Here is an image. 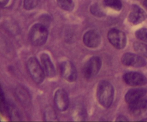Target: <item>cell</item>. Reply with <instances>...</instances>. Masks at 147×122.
I'll return each mask as SVG.
<instances>
[{
    "mask_svg": "<svg viewBox=\"0 0 147 122\" xmlns=\"http://www.w3.org/2000/svg\"><path fill=\"white\" fill-rule=\"evenodd\" d=\"M123 65L134 67H142L146 66L147 62L141 56L131 53H126L121 57Z\"/></svg>",
    "mask_w": 147,
    "mask_h": 122,
    "instance_id": "7",
    "label": "cell"
},
{
    "mask_svg": "<svg viewBox=\"0 0 147 122\" xmlns=\"http://www.w3.org/2000/svg\"><path fill=\"white\" fill-rule=\"evenodd\" d=\"M129 111L134 116L142 115L147 111V99L142 98L129 104Z\"/></svg>",
    "mask_w": 147,
    "mask_h": 122,
    "instance_id": "13",
    "label": "cell"
},
{
    "mask_svg": "<svg viewBox=\"0 0 147 122\" xmlns=\"http://www.w3.org/2000/svg\"><path fill=\"white\" fill-rule=\"evenodd\" d=\"M28 72L34 82L41 84L44 80L45 74L38 60L35 57L29 58L27 62Z\"/></svg>",
    "mask_w": 147,
    "mask_h": 122,
    "instance_id": "3",
    "label": "cell"
},
{
    "mask_svg": "<svg viewBox=\"0 0 147 122\" xmlns=\"http://www.w3.org/2000/svg\"><path fill=\"white\" fill-rule=\"evenodd\" d=\"M144 5L145 7V8L147 9V0H145L144 2Z\"/></svg>",
    "mask_w": 147,
    "mask_h": 122,
    "instance_id": "28",
    "label": "cell"
},
{
    "mask_svg": "<svg viewBox=\"0 0 147 122\" xmlns=\"http://www.w3.org/2000/svg\"><path fill=\"white\" fill-rule=\"evenodd\" d=\"M45 119L46 121H55L57 117L55 112L51 108H49L45 113Z\"/></svg>",
    "mask_w": 147,
    "mask_h": 122,
    "instance_id": "23",
    "label": "cell"
},
{
    "mask_svg": "<svg viewBox=\"0 0 147 122\" xmlns=\"http://www.w3.org/2000/svg\"><path fill=\"white\" fill-rule=\"evenodd\" d=\"M147 93V89L143 88H131L125 94V100L127 104H130L142 98Z\"/></svg>",
    "mask_w": 147,
    "mask_h": 122,
    "instance_id": "12",
    "label": "cell"
},
{
    "mask_svg": "<svg viewBox=\"0 0 147 122\" xmlns=\"http://www.w3.org/2000/svg\"><path fill=\"white\" fill-rule=\"evenodd\" d=\"M102 65L101 59L98 56H94L86 62L83 68L82 73L86 79L92 78L99 72Z\"/></svg>",
    "mask_w": 147,
    "mask_h": 122,
    "instance_id": "4",
    "label": "cell"
},
{
    "mask_svg": "<svg viewBox=\"0 0 147 122\" xmlns=\"http://www.w3.org/2000/svg\"><path fill=\"white\" fill-rule=\"evenodd\" d=\"M41 61L46 75L51 78L55 76V68L49 55L45 53L42 54L41 56Z\"/></svg>",
    "mask_w": 147,
    "mask_h": 122,
    "instance_id": "14",
    "label": "cell"
},
{
    "mask_svg": "<svg viewBox=\"0 0 147 122\" xmlns=\"http://www.w3.org/2000/svg\"><path fill=\"white\" fill-rule=\"evenodd\" d=\"M48 31L45 26L42 24H36L31 28L29 33L30 41L35 46H42L48 39Z\"/></svg>",
    "mask_w": 147,
    "mask_h": 122,
    "instance_id": "2",
    "label": "cell"
},
{
    "mask_svg": "<svg viewBox=\"0 0 147 122\" xmlns=\"http://www.w3.org/2000/svg\"><path fill=\"white\" fill-rule=\"evenodd\" d=\"M17 95L20 102L24 104H27L30 101V96L28 92L24 88L20 87L17 88Z\"/></svg>",
    "mask_w": 147,
    "mask_h": 122,
    "instance_id": "15",
    "label": "cell"
},
{
    "mask_svg": "<svg viewBox=\"0 0 147 122\" xmlns=\"http://www.w3.org/2000/svg\"><path fill=\"white\" fill-rule=\"evenodd\" d=\"M54 102L59 111L61 112L66 111L69 104V99L67 92L62 89L57 90L54 96Z\"/></svg>",
    "mask_w": 147,
    "mask_h": 122,
    "instance_id": "9",
    "label": "cell"
},
{
    "mask_svg": "<svg viewBox=\"0 0 147 122\" xmlns=\"http://www.w3.org/2000/svg\"><path fill=\"white\" fill-rule=\"evenodd\" d=\"M86 116V113L85 110L80 107H78L76 108L73 114L75 120L76 121L85 120Z\"/></svg>",
    "mask_w": 147,
    "mask_h": 122,
    "instance_id": "20",
    "label": "cell"
},
{
    "mask_svg": "<svg viewBox=\"0 0 147 122\" xmlns=\"http://www.w3.org/2000/svg\"><path fill=\"white\" fill-rule=\"evenodd\" d=\"M116 121H129L127 118L123 115H119L116 119Z\"/></svg>",
    "mask_w": 147,
    "mask_h": 122,
    "instance_id": "26",
    "label": "cell"
},
{
    "mask_svg": "<svg viewBox=\"0 0 147 122\" xmlns=\"http://www.w3.org/2000/svg\"><path fill=\"white\" fill-rule=\"evenodd\" d=\"M141 121H147V117L143 119H142L141 120Z\"/></svg>",
    "mask_w": 147,
    "mask_h": 122,
    "instance_id": "29",
    "label": "cell"
},
{
    "mask_svg": "<svg viewBox=\"0 0 147 122\" xmlns=\"http://www.w3.org/2000/svg\"><path fill=\"white\" fill-rule=\"evenodd\" d=\"M9 0H0L1 2V6H5L7 5L8 2H9Z\"/></svg>",
    "mask_w": 147,
    "mask_h": 122,
    "instance_id": "27",
    "label": "cell"
},
{
    "mask_svg": "<svg viewBox=\"0 0 147 122\" xmlns=\"http://www.w3.org/2000/svg\"><path fill=\"white\" fill-rule=\"evenodd\" d=\"M135 51L141 56L147 58V44L141 42H136L133 44Z\"/></svg>",
    "mask_w": 147,
    "mask_h": 122,
    "instance_id": "17",
    "label": "cell"
},
{
    "mask_svg": "<svg viewBox=\"0 0 147 122\" xmlns=\"http://www.w3.org/2000/svg\"><path fill=\"white\" fill-rule=\"evenodd\" d=\"M60 70L62 77L67 81L72 82L77 79V73L76 68L69 61H65L60 65Z\"/></svg>",
    "mask_w": 147,
    "mask_h": 122,
    "instance_id": "8",
    "label": "cell"
},
{
    "mask_svg": "<svg viewBox=\"0 0 147 122\" xmlns=\"http://www.w3.org/2000/svg\"><path fill=\"white\" fill-rule=\"evenodd\" d=\"M107 37L111 44L117 49H123L126 46V35L120 30L112 29L108 32Z\"/></svg>",
    "mask_w": 147,
    "mask_h": 122,
    "instance_id": "5",
    "label": "cell"
},
{
    "mask_svg": "<svg viewBox=\"0 0 147 122\" xmlns=\"http://www.w3.org/2000/svg\"><path fill=\"white\" fill-rule=\"evenodd\" d=\"M136 37L143 42L147 43V29L142 28L137 30L135 33Z\"/></svg>",
    "mask_w": 147,
    "mask_h": 122,
    "instance_id": "21",
    "label": "cell"
},
{
    "mask_svg": "<svg viewBox=\"0 0 147 122\" xmlns=\"http://www.w3.org/2000/svg\"><path fill=\"white\" fill-rule=\"evenodd\" d=\"M114 93V87L111 82L101 81L97 87V96L99 103L105 108H109L113 102Z\"/></svg>",
    "mask_w": 147,
    "mask_h": 122,
    "instance_id": "1",
    "label": "cell"
},
{
    "mask_svg": "<svg viewBox=\"0 0 147 122\" xmlns=\"http://www.w3.org/2000/svg\"><path fill=\"white\" fill-rule=\"evenodd\" d=\"M41 0H24V7L27 10H30L36 7Z\"/></svg>",
    "mask_w": 147,
    "mask_h": 122,
    "instance_id": "22",
    "label": "cell"
},
{
    "mask_svg": "<svg viewBox=\"0 0 147 122\" xmlns=\"http://www.w3.org/2000/svg\"><path fill=\"white\" fill-rule=\"evenodd\" d=\"M1 111L7 112V103L5 97V94H4V92L2 90V88H1Z\"/></svg>",
    "mask_w": 147,
    "mask_h": 122,
    "instance_id": "24",
    "label": "cell"
},
{
    "mask_svg": "<svg viewBox=\"0 0 147 122\" xmlns=\"http://www.w3.org/2000/svg\"><path fill=\"white\" fill-rule=\"evenodd\" d=\"M103 4L105 6L110 7L117 11L122 8V4L120 0H104Z\"/></svg>",
    "mask_w": 147,
    "mask_h": 122,
    "instance_id": "18",
    "label": "cell"
},
{
    "mask_svg": "<svg viewBox=\"0 0 147 122\" xmlns=\"http://www.w3.org/2000/svg\"><path fill=\"white\" fill-rule=\"evenodd\" d=\"M83 41L84 44L87 47L94 49L99 46L101 39L100 35L97 32L91 30L84 34Z\"/></svg>",
    "mask_w": 147,
    "mask_h": 122,
    "instance_id": "11",
    "label": "cell"
},
{
    "mask_svg": "<svg viewBox=\"0 0 147 122\" xmlns=\"http://www.w3.org/2000/svg\"><path fill=\"white\" fill-rule=\"evenodd\" d=\"M147 18L145 12L137 5H133L131 11L128 17L129 21L131 24L137 25L143 22Z\"/></svg>",
    "mask_w": 147,
    "mask_h": 122,
    "instance_id": "10",
    "label": "cell"
},
{
    "mask_svg": "<svg viewBox=\"0 0 147 122\" xmlns=\"http://www.w3.org/2000/svg\"><path fill=\"white\" fill-rule=\"evenodd\" d=\"M123 80L126 84L132 86H142L147 84L146 76L139 72H127L123 75Z\"/></svg>",
    "mask_w": 147,
    "mask_h": 122,
    "instance_id": "6",
    "label": "cell"
},
{
    "mask_svg": "<svg viewBox=\"0 0 147 122\" xmlns=\"http://www.w3.org/2000/svg\"><path fill=\"white\" fill-rule=\"evenodd\" d=\"M7 112L8 113L10 119L12 121H19L21 120L19 112L16 106L13 104H7Z\"/></svg>",
    "mask_w": 147,
    "mask_h": 122,
    "instance_id": "16",
    "label": "cell"
},
{
    "mask_svg": "<svg viewBox=\"0 0 147 122\" xmlns=\"http://www.w3.org/2000/svg\"><path fill=\"white\" fill-rule=\"evenodd\" d=\"M91 11L93 15L98 17L103 16V12L100 10L98 6L97 5H94L91 7Z\"/></svg>",
    "mask_w": 147,
    "mask_h": 122,
    "instance_id": "25",
    "label": "cell"
},
{
    "mask_svg": "<svg viewBox=\"0 0 147 122\" xmlns=\"http://www.w3.org/2000/svg\"><path fill=\"white\" fill-rule=\"evenodd\" d=\"M57 1L59 6L65 11H70L74 7L73 0H57Z\"/></svg>",
    "mask_w": 147,
    "mask_h": 122,
    "instance_id": "19",
    "label": "cell"
}]
</instances>
